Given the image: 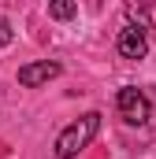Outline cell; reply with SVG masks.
Masks as SVG:
<instances>
[{"label": "cell", "mask_w": 156, "mask_h": 159, "mask_svg": "<svg viewBox=\"0 0 156 159\" xmlns=\"http://www.w3.org/2000/svg\"><path fill=\"white\" fill-rule=\"evenodd\" d=\"M115 48H119V56H123V59H145V52H149L145 30H141V26H123V30H119Z\"/></svg>", "instance_id": "4"}, {"label": "cell", "mask_w": 156, "mask_h": 159, "mask_svg": "<svg viewBox=\"0 0 156 159\" xmlns=\"http://www.w3.org/2000/svg\"><path fill=\"white\" fill-rule=\"evenodd\" d=\"M11 37H15V34H11V22L0 15V48H7V44H11Z\"/></svg>", "instance_id": "6"}, {"label": "cell", "mask_w": 156, "mask_h": 159, "mask_svg": "<svg viewBox=\"0 0 156 159\" xmlns=\"http://www.w3.org/2000/svg\"><path fill=\"white\" fill-rule=\"evenodd\" d=\"M48 15L60 19V22H63V19H75V15H78V4H71V0H56V4H48Z\"/></svg>", "instance_id": "5"}, {"label": "cell", "mask_w": 156, "mask_h": 159, "mask_svg": "<svg viewBox=\"0 0 156 159\" xmlns=\"http://www.w3.org/2000/svg\"><path fill=\"white\" fill-rule=\"evenodd\" d=\"M52 78H60V63H56V59H37V63H26V67H19V85H22V89L48 85Z\"/></svg>", "instance_id": "3"}, {"label": "cell", "mask_w": 156, "mask_h": 159, "mask_svg": "<svg viewBox=\"0 0 156 159\" xmlns=\"http://www.w3.org/2000/svg\"><path fill=\"white\" fill-rule=\"evenodd\" d=\"M97 129H100V115L97 111H89V115H82L78 122H71L60 137H56V159H75L93 137H97Z\"/></svg>", "instance_id": "1"}, {"label": "cell", "mask_w": 156, "mask_h": 159, "mask_svg": "<svg viewBox=\"0 0 156 159\" xmlns=\"http://www.w3.org/2000/svg\"><path fill=\"white\" fill-rule=\"evenodd\" d=\"M115 104H119V115H123L126 126H145V122L153 119V104H149V96H145L141 89H134V85L119 89Z\"/></svg>", "instance_id": "2"}]
</instances>
